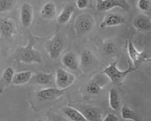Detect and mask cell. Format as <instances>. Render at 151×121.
I'll list each match as a JSON object with an SVG mask.
<instances>
[{
    "label": "cell",
    "mask_w": 151,
    "mask_h": 121,
    "mask_svg": "<svg viewBox=\"0 0 151 121\" xmlns=\"http://www.w3.org/2000/svg\"><path fill=\"white\" fill-rule=\"evenodd\" d=\"M38 39L29 36L27 44L25 47L18 48L15 52V59L18 62L26 64H40L42 62L41 54L34 48Z\"/></svg>",
    "instance_id": "obj_1"
},
{
    "label": "cell",
    "mask_w": 151,
    "mask_h": 121,
    "mask_svg": "<svg viewBox=\"0 0 151 121\" xmlns=\"http://www.w3.org/2000/svg\"><path fill=\"white\" fill-rule=\"evenodd\" d=\"M128 62L129 67L124 71L119 70L117 66V60H116L110 63L109 66L103 65L104 69L101 71V73L106 75L113 84L120 85L130 73L135 71L138 68V67H135L132 65L131 61L130 60L128 61Z\"/></svg>",
    "instance_id": "obj_2"
},
{
    "label": "cell",
    "mask_w": 151,
    "mask_h": 121,
    "mask_svg": "<svg viewBox=\"0 0 151 121\" xmlns=\"http://www.w3.org/2000/svg\"><path fill=\"white\" fill-rule=\"evenodd\" d=\"M95 24L93 17L88 13H83L78 16L74 23V29L77 36L86 34L92 30Z\"/></svg>",
    "instance_id": "obj_3"
},
{
    "label": "cell",
    "mask_w": 151,
    "mask_h": 121,
    "mask_svg": "<svg viewBox=\"0 0 151 121\" xmlns=\"http://www.w3.org/2000/svg\"><path fill=\"white\" fill-rule=\"evenodd\" d=\"M44 47L47 54L52 59H57L65 49L63 39L58 34L47 40Z\"/></svg>",
    "instance_id": "obj_4"
},
{
    "label": "cell",
    "mask_w": 151,
    "mask_h": 121,
    "mask_svg": "<svg viewBox=\"0 0 151 121\" xmlns=\"http://www.w3.org/2000/svg\"><path fill=\"white\" fill-rule=\"evenodd\" d=\"M76 77L73 74L62 68L56 69L55 82L57 88L61 89H69L74 84Z\"/></svg>",
    "instance_id": "obj_5"
},
{
    "label": "cell",
    "mask_w": 151,
    "mask_h": 121,
    "mask_svg": "<svg viewBox=\"0 0 151 121\" xmlns=\"http://www.w3.org/2000/svg\"><path fill=\"white\" fill-rule=\"evenodd\" d=\"M109 80V78L104 74L100 73L96 74L87 85V92L92 95H99Z\"/></svg>",
    "instance_id": "obj_6"
},
{
    "label": "cell",
    "mask_w": 151,
    "mask_h": 121,
    "mask_svg": "<svg viewBox=\"0 0 151 121\" xmlns=\"http://www.w3.org/2000/svg\"><path fill=\"white\" fill-rule=\"evenodd\" d=\"M66 89L55 88H47L37 91L35 96L41 101H52L63 96Z\"/></svg>",
    "instance_id": "obj_7"
},
{
    "label": "cell",
    "mask_w": 151,
    "mask_h": 121,
    "mask_svg": "<svg viewBox=\"0 0 151 121\" xmlns=\"http://www.w3.org/2000/svg\"><path fill=\"white\" fill-rule=\"evenodd\" d=\"M127 51L130 59L135 67H138L142 63L148 61L147 55L144 51H138L132 44L131 40H128Z\"/></svg>",
    "instance_id": "obj_8"
},
{
    "label": "cell",
    "mask_w": 151,
    "mask_h": 121,
    "mask_svg": "<svg viewBox=\"0 0 151 121\" xmlns=\"http://www.w3.org/2000/svg\"><path fill=\"white\" fill-rule=\"evenodd\" d=\"M125 18L119 14L109 13L104 16L103 20L100 23L99 27L104 29L109 27L116 26L126 23Z\"/></svg>",
    "instance_id": "obj_9"
},
{
    "label": "cell",
    "mask_w": 151,
    "mask_h": 121,
    "mask_svg": "<svg viewBox=\"0 0 151 121\" xmlns=\"http://www.w3.org/2000/svg\"><path fill=\"white\" fill-rule=\"evenodd\" d=\"M96 7L99 11H107L116 7L124 10L128 8L126 3L120 0H97Z\"/></svg>",
    "instance_id": "obj_10"
},
{
    "label": "cell",
    "mask_w": 151,
    "mask_h": 121,
    "mask_svg": "<svg viewBox=\"0 0 151 121\" xmlns=\"http://www.w3.org/2000/svg\"><path fill=\"white\" fill-rule=\"evenodd\" d=\"M16 32L15 23L9 18L0 19V36L5 38L14 36Z\"/></svg>",
    "instance_id": "obj_11"
},
{
    "label": "cell",
    "mask_w": 151,
    "mask_h": 121,
    "mask_svg": "<svg viewBox=\"0 0 151 121\" xmlns=\"http://www.w3.org/2000/svg\"><path fill=\"white\" fill-rule=\"evenodd\" d=\"M33 17V8L29 3L25 2L21 6L20 18L22 25L24 27L28 28L31 26Z\"/></svg>",
    "instance_id": "obj_12"
},
{
    "label": "cell",
    "mask_w": 151,
    "mask_h": 121,
    "mask_svg": "<svg viewBox=\"0 0 151 121\" xmlns=\"http://www.w3.org/2000/svg\"><path fill=\"white\" fill-rule=\"evenodd\" d=\"M132 26L141 32H149L151 30V21L150 18L145 15H139L132 20Z\"/></svg>",
    "instance_id": "obj_13"
},
{
    "label": "cell",
    "mask_w": 151,
    "mask_h": 121,
    "mask_svg": "<svg viewBox=\"0 0 151 121\" xmlns=\"http://www.w3.org/2000/svg\"><path fill=\"white\" fill-rule=\"evenodd\" d=\"M61 62L66 68L72 71L78 70L80 66L77 56L74 52H68L65 54L61 59Z\"/></svg>",
    "instance_id": "obj_14"
},
{
    "label": "cell",
    "mask_w": 151,
    "mask_h": 121,
    "mask_svg": "<svg viewBox=\"0 0 151 121\" xmlns=\"http://www.w3.org/2000/svg\"><path fill=\"white\" fill-rule=\"evenodd\" d=\"M15 71L11 67L6 68L0 78V95L4 93V90L12 83Z\"/></svg>",
    "instance_id": "obj_15"
},
{
    "label": "cell",
    "mask_w": 151,
    "mask_h": 121,
    "mask_svg": "<svg viewBox=\"0 0 151 121\" xmlns=\"http://www.w3.org/2000/svg\"><path fill=\"white\" fill-rule=\"evenodd\" d=\"M75 9L76 6L73 4H70L65 6L57 16V22L60 25L66 24L71 18Z\"/></svg>",
    "instance_id": "obj_16"
},
{
    "label": "cell",
    "mask_w": 151,
    "mask_h": 121,
    "mask_svg": "<svg viewBox=\"0 0 151 121\" xmlns=\"http://www.w3.org/2000/svg\"><path fill=\"white\" fill-rule=\"evenodd\" d=\"M79 111L82 113L86 121H102L101 112L97 107H87L82 109V110Z\"/></svg>",
    "instance_id": "obj_17"
},
{
    "label": "cell",
    "mask_w": 151,
    "mask_h": 121,
    "mask_svg": "<svg viewBox=\"0 0 151 121\" xmlns=\"http://www.w3.org/2000/svg\"><path fill=\"white\" fill-rule=\"evenodd\" d=\"M32 77V72L29 70L15 73L12 83L15 85H23L27 84Z\"/></svg>",
    "instance_id": "obj_18"
},
{
    "label": "cell",
    "mask_w": 151,
    "mask_h": 121,
    "mask_svg": "<svg viewBox=\"0 0 151 121\" xmlns=\"http://www.w3.org/2000/svg\"><path fill=\"white\" fill-rule=\"evenodd\" d=\"M62 112L67 118L72 121H86V119L84 117L82 113L75 107L70 106L65 107L63 108Z\"/></svg>",
    "instance_id": "obj_19"
},
{
    "label": "cell",
    "mask_w": 151,
    "mask_h": 121,
    "mask_svg": "<svg viewBox=\"0 0 151 121\" xmlns=\"http://www.w3.org/2000/svg\"><path fill=\"white\" fill-rule=\"evenodd\" d=\"M56 13L55 5L51 2L45 4L40 11L41 16L45 19H52L55 16Z\"/></svg>",
    "instance_id": "obj_20"
},
{
    "label": "cell",
    "mask_w": 151,
    "mask_h": 121,
    "mask_svg": "<svg viewBox=\"0 0 151 121\" xmlns=\"http://www.w3.org/2000/svg\"><path fill=\"white\" fill-rule=\"evenodd\" d=\"M109 105L114 111L119 110L120 105V100L119 93L116 89L111 88L109 91Z\"/></svg>",
    "instance_id": "obj_21"
},
{
    "label": "cell",
    "mask_w": 151,
    "mask_h": 121,
    "mask_svg": "<svg viewBox=\"0 0 151 121\" xmlns=\"http://www.w3.org/2000/svg\"><path fill=\"white\" fill-rule=\"evenodd\" d=\"M53 74L52 73L40 72L35 76V79L37 84L40 85H48L53 83Z\"/></svg>",
    "instance_id": "obj_22"
},
{
    "label": "cell",
    "mask_w": 151,
    "mask_h": 121,
    "mask_svg": "<svg viewBox=\"0 0 151 121\" xmlns=\"http://www.w3.org/2000/svg\"><path fill=\"white\" fill-rule=\"evenodd\" d=\"M121 114L122 118L125 120L135 121L139 120L134 111L126 105H124L121 107Z\"/></svg>",
    "instance_id": "obj_23"
},
{
    "label": "cell",
    "mask_w": 151,
    "mask_h": 121,
    "mask_svg": "<svg viewBox=\"0 0 151 121\" xmlns=\"http://www.w3.org/2000/svg\"><path fill=\"white\" fill-rule=\"evenodd\" d=\"M93 60V55L90 50L85 49L82 52L80 59V63L83 66H86L91 64Z\"/></svg>",
    "instance_id": "obj_24"
},
{
    "label": "cell",
    "mask_w": 151,
    "mask_h": 121,
    "mask_svg": "<svg viewBox=\"0 0 151 121\" xmlns=\"http://www.w3.org/2000/svg\"><path fill=\"white\" fill-rule=\"evenodd\" d=\"M14 4V0H0V13L11 10Z\"/></svg>",
    "instance_id": "obj_25"
},
{
    "label": "cell",
    "mask_w": 151,
    "mask_h": 121,
    "mask_svg": "<svg viewBox=\"0 0 151 121\" xmlns=\"http://www.w3.org/2000/svg\"><path fill=\"white\" fill-rule=\"evenodd\" d=\"M137 6L140 11L147 12L151 7V0H138Z\"/></svg>",
    "instance_id": "obj_26"
},
{
    "label": "cell",
    "mask_w": 151,
    "mask_h": 121,
    "mask_svg": "<svg viewBox=\"0 0 151 121\" xmlns=\"http://www.w3.org/2000/svg\"><path fill=\"white\" fill-rule=\"evenodd\" d=\"M116 49L114 44L112 43H107L104 44V50L105 53L108 54H112L114 52Z\"/></svg>",
    "instance_id": "obj_27"
},
{
    "label": "cell",
    "mask_w": 151,
    "mask_h": 121,
    "mask_svg": "<svg viewBox=\"0 0 151 121\" xmlns=\"http://www.w3.org/2000/svg\"><path fill=\"white\" fill-rule=\"evenodd\" d=\"M88 5V0H76V6L80 10H84L87 8Z\"/></svg>",
    "instance_id": "obj_28"
},
{
    "label": "cell",
    "mask_w": 151,
    "mask_h": 121,
    "mask_svg": "<svg viewBox=\"0 0 151 121\" xmlns=\"http://www.w3.org/2000/svg\"><path fill=\"white\" fill-rule=\"evenodd\" d=\"M103 121H118L119 118L116 115L113 113H109L102 119Z\"/></svg>",
    "instance_id": "obj_29"
}]
</instances>
